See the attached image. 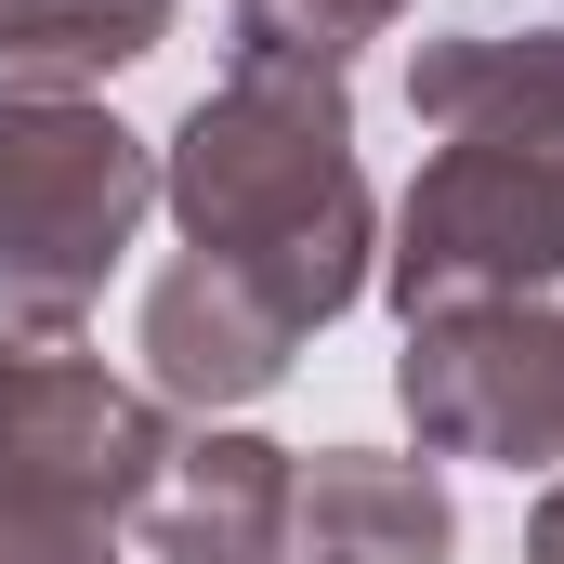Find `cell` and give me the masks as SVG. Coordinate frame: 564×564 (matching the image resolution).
<instances>
[{
    "mask_svg": "<svg viewBox=\"0 0 564 564\" xmlns=\"http://www.w3.org/2000/svg\"><path fill=\"white\" fill-rule=\"evenodd\" d=\"M158 210L184 224L197 263L250 276L315 341L381 289V197L355 158V66L237 53L158 144Z\"/></svg>",
    "mask_w": 564,
    "mask_h": 564,
    "instance_id": "6da1fadb",
    "label": "cell"
},
{
    "mask_svg": "<svg viewBox=\"0 0 564 564\" xmlns=\"http://www.w3.org/2000/svg\"><path fill=\"white\" fill-rule=\"evenodd\" d=\"M433 158L381 224V302H552L564 289V26H459L408 53Z\"/></svg>",
    "mask_w": 564,
    "mask_h": 564,
    "instance_id": "7a4b0ae2",
    "label": "cell"
},
{
    "mask_svg": "<svg viewBox=\"0 0 564 564\" xmlns=\"http://www.w3.org/2000/svg\"><path fill=\"white\" fill-rule=\"evenodd\" d=\"M158 210V144L106 93L0 79V328H79Z\"/></svg>",
    "mask_w": 564,
    "mask_h": 564,
    "instance_id": "3957f363",
    "label": "cell"
},
{
    "mask_svg": "<svg viewBox=\"0 0 564 564\" xmlns=\"http://www.w3.org/2000/svg\"><path fill=\"white\" fill-rule=\"evenodd\" d=\"M171 408L119 381L79 328H0V499L66 525H132L171 473Z\"/></svg>",
    "mask_w": 564,
    "mask_h": 564,
    "instance_id": "277c9868",
    "label": "cell"
},
{
    "mask_svg": "<svg viewBox=\"0 0 564 564\" xmlns=\"http://www.w3.org/2000/svg\"><path fill=\"white\" fill-rule=\"evenodd\" d=\"M394 408L421 433V459L564 473V302H446V315H408Z\"/></svg>",
    "mask_w": 564,
    "mask_h": 564,
    "instance_id": "5b68a950",
    "label": "cell"
},
{
    "mask_svg": "<svg viewBox=\"0 0 564 564\" xmlns=\"http://www.w3.org/2000/svg\"><path fill=\"white\" fill-rule=\"evenodd\" d=\"M289 368H302V328H289L276 302L250 276H224V263H158L144 289V394L158 408H184V421H237V408H263Z\"/></svg>",
    "mask_w": 564,
    "mask_h": 564,
    "instance_id": "8992f818",
    "label": "cell"
},
{
    "mask_svg": "<svg viewBox=\"0 0 564 564\" xmlns=\"http://www.w3.org/2000/svg\"><path fill=\"white\" fill-rule=\"evenodd\" d=\"M289 499H302V446L197 421L132 525H144L158 564H289Z\"/></svg>",
    "mask_w": 564,
    "mask_h": 564,
    "instance_id": "52a82bcc",
    "label": "cell"
},
{
    "mask_svg": "<svg viewBox=\"0 0 564 564\" xmlns=\"http://www.w3.org/2000/svg\"><path fill=\"white\" fill-rule=\"evenodd\" d=\"M459 552V499L433 459L394 446H315L302 499H289V564H446Z\"/></svg>",
    "mask_w": 564,
    "mask_h": 564,
    "instance_id": "ba28073f",
    "label": "cell"
},
{
    "mask_svg": "<svg viewBox=\"0 0 564 564\" xmlns=\"http://www.w3.org/2000/svg\"><path fill=\"white\" fill-rule=\"evenodd\" d=\"M184 26V0H0V79L13 93H106Z\"/></svg>",
    "mask_w": 564,
    "mask_h": 564,
    "instance_id": "9c48e42d",
    "label": "cell"
},
{
    "mask_svg": "<svg viewBox=\"0 0 564 564\" xmlns=\"http://www.w3.org/2000/svg\"><path fill=\"white\" fill-rule=\"evenodd\" d=\"M237 53H302V66H355L381 26H408L421 0H224Z\"/></svg>",
    "mask_w": 564,
    "mask_h": 564,
    "instance_id": "30bf717a",
    "label": "cell"
},
{
    "mask_svg": "<svg viewBox=\"0 0 564 564\" xmlns=\"http://www.w3.org/2000/svg\"><path fill=\"white\" fill-rule=\"evenodd\" d=\"M0 564H119V525H66V512L0 499Z\"/></svg>",
    "mask_w": 564,
    "mask_h": 564,
    "instance_id": "8fae6325",
    "label": "cell"
},
{
    "mask_svg": "<svg viewBox=\"0 0 564 564\" xmlns=\"http://www.w3.org/2000/svg\"><path fill=\"white\" fill-rule=\"evenodd\" d=\"M525 564H564V473H552V499L525 512Z\"/></svg>",
    "mask_w": 564,
    "mask_h": 564,
    "instance_id": "7c38bea8",
    "label": "cell"
}]
</instances>
